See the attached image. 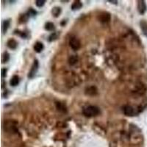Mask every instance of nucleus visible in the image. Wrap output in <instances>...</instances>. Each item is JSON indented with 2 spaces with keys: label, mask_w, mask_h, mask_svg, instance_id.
Segmentation results:
<instances>
[{
  "label": "nucleus",
  "mask_w": 147,
  "mask_h": 147,
  "mask_svg": "<svg viewBox=\"0 0 147 147\" xmlns=\"http://www.w3.org/2000/svg\"><path fill=\"white\" fill-rule=\"evenodd\" d=\"M100 113V110L98 107L96 106H88L85 107L83 110V113L87 117H94L98 115Z\"/></svg>",
  "instance_id": "obj_1"
},
{
  "label": "nucleus",
  "mask_w": 147,
  "mask_h": 147,
  "mask_svg": "<svg viewBox=\"0 0 147 147\" xmlns=\"http://www.w3.org/2000/svg\"><path fill=\"white\" fill-rule=\"evenodd\" d=\"M69 45L74 50H78L80 48V42L77 38L72 37L69 40Z\"/></svg>",
  "instance_id": "obj_2"
},
{
  "label": "nucleus",
  "mask_w": 147,
  "mask_h": 147,
  "mask_svg": "<svg viewBox=\"0 0 147 147\" xmlns=\"http://www.w3.org/2000/svg\"><path fill=\"white\" fill-rule=\"evenodd\" d=\"M38 60H35L33 65H32V68H31V69H30L29 72L28 77H34V76L36 74L37 71H38Z\"/></svg>",
  "instance_id": "obj_3"
},
{
  "label": "nucleus",
  "mask_w": 147,
  "mask_h": 147,
  "mask_svg": "<svg viewBox=\"0 0 147 147\" xmlns=\"http://www.w3.org/2000/svg\"><path fill=\"white\" fill-rule=\"evenodd\" d=\"M146 4L145 2V1L143 0H140L138 2V10L140 14H144L145 12L146 11Z\"/></svg>",
  "instance_id": "obj_4"
},
{
  "label": "nucleus",
  "mask_w": 147,
  "mask_h": 147,
  "mask_svg": "<svg viewBox=\"0 0 147 147\" xmlns=\"http://www.w3.org/2000/svg\"><path fill=\"white\" fill-rule=\"evenodd\" d=\"M123 111H124V113L127 116H132L134 115V109L129 105H126V106L124 107Z\"/></svg>",
  "instance_id": "obj_5"
},
{
  "label": "nucleus",
  "mask_w": 147,
  "mask_h": 147,
  "mask_svg": "<svg viewBox=\"0 0 147 147\" xmlns=\"http://www.w3.org/2000/svg\"><path fill=\"white\" fill-rule=\"evenodd\" d=\"M7 46H8V47L10 48V49H16L17 46H18V43L14 39H10L8 41V43H7Z\"/></svg>",
  "instance_id": "obj_6"
},
{
  "label": "nucleus",
  "mask_w": 147,
  "mask_h": 147,
  "mask_svg": "<svg viewBox=\"0 0 147 147\" xmlns=\"http://www.w3.org/2000/svg\"><path fill=\"white\" fill-rule=\"evenodd\" d=\"M140 28L143 32V34L145 36L147 37V22L146 21L142 20L140 23Z\"/></svg>",
  "instance_id": "obj_7"
},
{
  "label": "nucleus",
  "mask_w": 147,
  "mask_h": 147,
  "mask_svg": "<svg viewBox=\"0 0 147 147\" xmlns=\"http://www.w3.org/2000/svg\"><path fill=\"white\" fill-rule=\"evenodd\" d=\"M43 49H44V44L41 42H36L35 44V45H34V50L36 52L39 53V52H41Z\"/></svg>",
  "instance_id": "obj_8"
},
{
  "label": "nucleus",
  "mask_w": 147,
  "mask_h": 147,
  "mask_svg": "<svg viewBox=\"0 0 147 147\" xmlns=\"http://www.w3.org/2000/svg\"><path fill=\"white\" fill-rule=\"evenodd\" d=\"M19 83V78L17 75H14L10 80V84L11 86H16Z\"/></svg>",
  "instance_id": "obj_9"
},
{
  "label": "nucleus",
  "mask_w": 147,
  "mask_h": 147,
  "mask_svg": "<svg viewBox=\"0 0 147 147\" xmlns=\"http://www.w3.org/2000/svg\"><path fill=\"white\" fill-rule=\"evenodd\" d=\"M82 7V2L80 1H76L74 2V4L71 6V9L73 10H79Z\"/></svg>",
  "instance_id": "obj_10"
},
{
  "label": "nucleus",
  "mask_w": 147,
  "mask_h": 147,
  "mask_svg": "<svg viewBox=\"0 0 147 147\" xmlns=\"http://www.w3.org/2000/svg\"><path fill=\"white\" fill-rule=\"evenodd\" d=\"M9 26H10V20H9V19L3 21V23H2V33H5L7 32Z\"/></svg>",
  "instance_id": "obj_11"
},
{
  "label": "nucleus",
  "mask_w": 147,
  "mask_h": 147,
  "mask_svg": "<svg viewBox=\"0 0 147 147\" xmlns=\"http://www.w3.org/2000/svg\"><path fill=\"white\" fill-rule=\"evenodd\" d=\"M52 15H53L54 17H58L60 16V13H61V9L60 8H58V7H55L52 9Z\"/></svg>",
  "instance_id": "obj_12"
},
{
  "label": "nucleus",
  "mask_w": 147,
  "mask_h": 147,
  "mask_svg": "<svg viewBox=\"0 0 147 147\" xmlns=\"http://www.w3.org/2000/svg\"><path fill=\"white\" fill-rule=\"evenodd\" d=\"M45 29L48 31H53L54 29H55L54 24L52 22H47L45 24Z\"/></svg>",
  "instance_id": "obj_13"
},
{
  "label": "nucleus",
  "mask_w": 147,
  "mask_h": 147,
  "mask_svg": "<svg viewBox=\"0 0 147 147\" xmlns=\"http://www.w3.org/2000/svg\"><path fill=\"white\" fill-rule=\"evenodd\" d=\"M9 59H10V54H8V52H5L3 53L2 56V63H5L8 61Z\"/></svg>",
  "instance_id": "obj_14"
},
{
  "label": "nucleus",
  "mask_w": 147,
  "mask_h": 147,
  "mask_svg": "<svg viewBox=\"0 0 147 147\" xmlns=\"http://www.w3.org/2000/svg\"><path fill=\"white\" fill-rule=\"evenodd\" d=\"M45 2L46 1H44V0H37V1H35V4H36L37 7L41 8L45 4Z\"/></svg>",
  "instance_id": "obj_15"
},
{
  "label": "nucleus",
  "mask_w": 147,
  "mask_h": 147,
  "mask_svg": "<svg viewBox=\"0 0 147 147\" xmlns=\"http://www.w3.org/2000/svg\"><path fill=\"white\" fill-rule=\"evenodd\" d=\"M58 37V34L57 33H53L49 37V41H53L54 40H56Z\"/></svg>",
  "instance_id": "obj_16"
},
{
  "label": "nucleus",
  "mask_w": 147,
  "mask_h": 147,
  "mask_svg": "<svg viewBox=\"0 0 147 147\" xmlns=\"http://www.w3.org/2000/svg\"><path fill=\"white\" fill-rule=\"evenodd\" d=\"M69 61L71 65H74L77 62V58H76V57H74V56H71V58H70Z\"/></svg>",
  "instance_id": "obj_17"
},
{
  "label": "nucleus",
  "mask_w": 147,
  "mask_h": 147,
  "mask_svg": "<svg viewBox=\"0 0 147 147\" xmlns=\"http://www.w3.org/2000/svg\"><path fill=\"white\" fill-rule=\"evenodd\" d=\"M6 75H7V69H2V77H5Z\"/></svg>",
  "instance_id": "obj_18"
},
{
  "label": "nucleus",
  "mask_w": 147,
  "mask_h": 147,
  "mask_svg": "<svg viewBox=\"0 0 147 147\" xmlns=\"http://www.w3.org/2000/svg\"><path fill=\"white\" fill-rule=\"evenodd\" d=\"M29 14L31 15V16H35V15L36 14V12H35L33 9L30 8L29 9Z\"/></svg>",
  "instance_id": "obj_19"
}]
</instances>
